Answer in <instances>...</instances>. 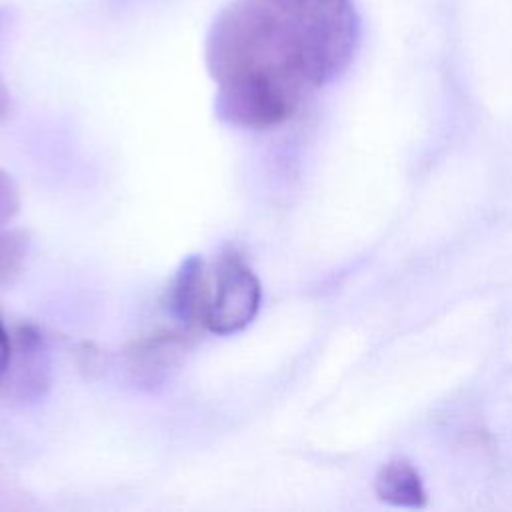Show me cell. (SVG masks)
Listing matches in <instances>:
<instances>
[{
	"label": "cell",
	"instance_id": "cell-8",
	"mask_svg": "<svg viewBox=\"0 0 512 512\" xmlns=\"http://www.w3.org/2000/svg\"><path fill=\"white\" fill-rule=\"evenodd\" d=\"M28 254V236L22 230L0 226V284L12 282Z\"/></svg>",
	"mask_w": 512,
	"mask_h": 512
},
{
	"label": "cell",
	"instance_id": "cell-5",
	"mask_svg": "<svg viewBox=\"0 0 512 512\" xmlns=\"http://www.w3.org/2000/svg\"><path fill=\"white\" fill-rule=\"evenodd\" d=\"M190 344V332L156 330L138 338L126 350V370L132 382L144 390L164 386L180 368Z\"/></svg>",
	"mask_w": 512,
	"mask_h": 512
},
{
	"label": "cell",
	"instance_id": "cell-3",
	"mask_svg": "<svg viewBox=\"0 0 512 512\" xmlns=\"http://www.w3.org/2000/svg\"><path fill=\"white\" fill-rule=\"evenodd\" d=\"M262 288L250 264L234 248H226L208 266V302L204 330L234 334L258 314Z\"/></svg>",
	"mask_w": 512,
	"mask_h": 512
},
{
	"label": "cell",
	"instance_id": "cell-2",
	"mask_svg": "<svg viewBox=\"0 0 512 512\" xmlns=\"http://www.w3.org/2000/svg\"><path fill=\"white\" fill-rule=\"evenodd\" d=\"M264 2L292 26L320 84H326L348 66L358 44V16L350 0Z\"/></svg>",
	"mask_w": 512,
	"mask_h": 512
},
{
	"label": "cell",
	"instance_id": "cell-11",
	"mask_svg": "<svg viewBox=\"0 0 512 512\" xmlns=\"http://www.w3.org/2000/svg\"><path fill=\"white\" fill-rule=\"evenodd\" d=\"M6 112H8V92H6L4 84L0 82V118L6 116Z\"/></svg>",
	"mask_w": 512,
	"mask_h": 512
},
{
	"label": "cell",
	"instance_id": "cell-12",
	"mask_svg": "<svg viewBox=\"0 0 512 512\" xmlns=\"http://www.w3.org/2000/svg\"><path fill=\"white\" fill-rule=\"evenodd\" d=\"M2 16H4V12H0V28H2V24H4V20H2Z\"/></svg>",
	"mask_w": 512,
	"mask_h": 512
},
{
	"label": "cell",
	"instance_id": "cell-7",
	"mask_svg": "<svg viewBox=\"0 0 512 512\" xmlns=\"http://www.w3.org/2000/svg\"><path fill=\"white\" fill-rule=\"evenodd\" d=\"M376 494L392 506L420 508L426 504L420 474L406 460H392L380 468L376 476Z\"/></svg>",
	"mask_w": 512,
	"mask_h": 512
},
{
	"label": "cell",
	"instance_id": "cell-10",
	"mask_svg": "<svg viewBox=\"0 0 512 512\" xmlns=\"http://www.w3.org/2000/svg\"><path fill=\"white\" fill-rule=\"evenodd\" d=\"M10 344H12L10 332L6 330L4 322L0 320V376H2V372L6 368V362H8V356H10Z\"/></svg>",
	"mask_w": 512,
	"mask_h": 512
},
{
	"label": "cell",
	"instance_id": "cell-1",
	"mask_svg": "<svg viewBox=\"0 0 512 512\" xmlns=\"http://www.w3.org/2000/svg\"><path fill=\"white\" fill-rule=\"evenodd\" d=\"M206 68L216 114L238 128L286 122L322 86L292 26L264 0H234L210 24Z\"/></svg>",
	"mask_w": 512,
	"mask_h": 512
},
{
	"label": "cell",
	"instance_id": "cell-9",
	"mask_svg": "<svg viewBox=\"0 0 512 512\" xmlns=\"http://www.w3.org/2000/svg\"><path fill=\"white\" fill-rule=\"evenodd\" d=\"M20 208V190L14 178L0 168V226L10 222Z\"/></svg>",
	"mask_w": 512,
	"mask_h": 512
},
{
	"label": "cell",
	"instance_id": "cell-4",
	"mask_svg": "<svg viewBox=\"0 0 512 512\" xmlns=\"http://www.w3.org/2000/svg\"><path fill=\"white\" fill-rule=\"evenodd\" d=\"M10 340V356L0 376V390L18 402H36L50 388L46 340L32 324H18Z\"/></svg>",
	"mask_w": 512,
	"mask_h": 512
},
{
	"label": "cell",
	"instance_id": "cell-6",
	"mask_svg": "<svg viewBox=\"0 0 512 512\" xmlns=\"http://www.w3.org/2000/svg\"><path fill=\"white\" fill-rule=\"evenodd\" d=\"M208 302V264L202 256H188L172 278L166 294V306L182 330L204 328Z\"/></svg>",
	"mask_w": 512,
	"mask_h": 512
}]
</instances>
